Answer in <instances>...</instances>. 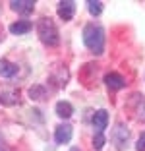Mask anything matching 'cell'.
I'll return each mask as SVG.
<instances>
[{"label": "cell", "instance_id": "17", "mask_svg": "<svg viewBox=\"0 0 145 151\" xmlns=\"http://www.w3.org/2000/svg\"><path fill=\"white\" fill-rule=\"evenodd\" d=\"M0 151H10L8 145H6V142H4V138H2V134H0Z\"/></svg>", "mask_w": 145, "mask_h": 151}, {"label": "cell", "instance_id": "18", "mask_svg": "<svg viewBox=\"0 0 145 151\" xmlns=\"http://www.w3.org/2000/svg\"><path fill=\"white\" fill-rule=\"evenodd\" d=\"M72 151H79V149H72Z\"/></svg>", "mask_w": 145, "mask_h": 151}, {"label": "cell", "instance_id": "8", "mask_svg": "<svg viewBox=\"0 0 145 151\" xmlns=\"http://www.w3.org/2000/svg\"><path fill=\"white\" fill-rule=\"evenodd\" d=\"M10 8L18 14H31L35 10V2L33 0H12L10 2Z\"/></svg>", "mask_w": 145, "mask_h": 151}, {"label": "cell", "instance_id": "12", "mask_svg": "<svg viewBox=\"0 0 145 151\" xmlns=\"http://www.w3.org/2000/svg\"><path fill=\"white\" fill-rule=\"evenodd\" d=\"M56 114L60 118H70L74 114V107H72L68 101H58L56 103Z\"/></svg>", "mask_w": 145, "mask_h": 151}, {"label": "cell", "instance_id": "15", "mask_svg": "<svg viewBox=\"0 0 145 151\" xmlns=\"http://www.w3.org/2000/svg\"><path fill=\"white\" fill-rule=\"evenodd\" d=\"M105 142H106V138H105L103 132H97L95 136H93V147H95V149H103V147H105Z\"/></svg>", "mask_w": 145, "mask_h": 151}, {"label": "cell", "instance_id": "2", "mask_svg": "<svg viewBox=\"0 0 145 151\" xmlns=\"http://www.w3.org/2000/svg\"><path fill=\"white\" fill-rule=\"evenodd\" d=\"M37 33L39 39L43 41L47 47H56L60 43V35H58V27L50 18H41L37 23Z\"/></svg>", "mask_w": 145, "mask_h": 151}, {"label": "cell", "instance_id": "10", "mask_svg": "<svg viewBox=\"0 0 145 151\" xmlns=\"http://www.w3.org/2000/svg\"><path fill=\"white\" fill-rule=\"evenodd\" d=\"M29 31H31V22H27V19H19V22H14L10 25V33L12 35H25Z\"/></svg>", "mask_w": 145, "mask_h": 151}, {"label": "cell", "instance_id": "6", "mask_svg": "<svg viewBox=\"0 0 145 151\" xmlns=\"http://www.w3.org/2000/svg\"><path fill=\"white\" fill-rule=\"evenodd\" d=\"M0 103L6 107H12L18 103V89L14 87H2L0 89Z\"/></svg>", "mask_w": 145, "mask_h": 151}, {"label": "cell", "instance_id": "13", "mask_svg": "<svg viewBox=\"0 0 145 151\" xmlns=\"http://www.w3.org/2000/svg\"><path fill=\"white\" fill-rule=\"evenodd\" d=\"M87 10L91 16H99V14L103 12V2H99V0H89L87 2Z\"/></svg>", "mask_w": 145, "mask_h": 151}, {"label": "cell", "instance_id": "9", "mask_svg": "<svg viewBox=\"0 0 145 151\" xmlns=\"http://www.w3.org/2000/svg\"><path fill=\"white\" fill-rule=\"evenodd\" d=\"M93 126L97 128V132H105V128L108 126V112L105 109H101L93 114Z\"/></svg>", "mask_w": 145, "mask_h": 151}, {"label": "cell", "instance_id": "5", "mask_svg": "<svg viewBox=\"0 0 145 151\" xmlns=\"http://www.w3.org/2000/svg\"><path fill=\"white\" fill-rule=\"evenodd\" d=\"M72 134H74V128H72L70 124H60L56 126V132H54V139H56V143H68L72 139Z\"/></svg>", "mask_w": 145, "mask_h": 151}, {"label": "cell", "instance_id": "3", "mask_svg": "<svg viewBox=\"0 0 145 151\" xmlns=\"http://www.w3.org/2000/svg\"><path fill=\"white\" fill-rule=\"evenodd\" d=\"M128 138H130V130L124 124H116L114 132H112V139L116 143V149H124L128 145Z\"/></svg>", "mask_w": 145, "mask_h": 151}, {"label": "cell", "instance_id": "11", "mask_svg": "<svg viewBox=\"0 0 145 151\" xmlns=\"http://www.w3.org/2000/svg\"><path fill=\"white\" fill-rule=\"evenodd\" d=\"M18 74V66L6 58H0V76L2 78H12V76Z\"/></svg>", "mask_w": 145, "mask_h": 151}, {"label": "cell", "instance_id": "7", "mask_svg": "<svg viewBox=\"0 0 145 151\" xmlns=\"http://www.w3.org/2000/svg\"><path fill=\"white\" fill-rule=\"evenodd\" d=\"M105 83L108 85L112 91H118V89H122L124 85H126V78L120 74H116V72H110V74L105 76Z\"/></svg>", "mask_w": 145, "mask_h": 151}, {"label": "cell", "instance_id": "16", "mask_svg": "<svg viewBox=\"0 0 145 151\" xmlns=\"http://www.w3.org/2000/svg\"><path fill=\"white\" fill-rule=\"evenodd\" d=\"M136 149H137V151H145V132H141V136L137 138Z\"/></svg>", "mask_w": 145, "mask_h": 151}, {"label": "cell", "instance_id": "4", "mask_svg": "<svg viewBox=\"0 0 145 151\" xmlns=\"http://www.w3.org/2000/svg\"><path fill=\"white\" fill-rule=\"evenodd\" d=\"M74 14H75V2L74 0H62V2H58V16H60V19L70 22L74 18Z\"/></svg>", "mask_w": 145, "mask_h": 151}, {"label": "cell", "instance_id": "1", "mask_svg": "<svg viewBox=\"0 0 145 151\" xmlns=\"http://www.w3.org/2000/svg\"><path fill=\"white\" fill-rule=\"evenodd\" d=\"M83 43L93 54H103L105 50V29L99 23H87L83 27Z\"/></svg>", "mask_w": 145, "mask_h": 151}, {"label": "cell", "instance_id": "14", "mask_svg": "<svg viewBox=\"0 0 145 151\" xmlns=\"http://www.w3.org/2000/svg\"><path fill=\"white\" fill-rule=\"evenodd\" d=\"M29 95H31V99H35V101H41V99H45V87L43 85H33V87L29 89Z\"/></svg>", "mask_w": 145, "mask_h": 151}]
</instances>
